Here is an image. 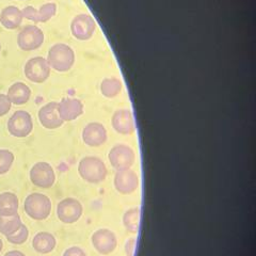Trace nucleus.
Wrapping results in <instances>:
<instances>
[{"instance_id": "f3484780", "label": "nucleus", "mask_w": 256, "mask_h": 256, "mask_svg": "<svg viewBox=\"0 0 256 256\" xmlns=\"http://www.w3.org/2000/svg\"><path fill=\"white\" fill-rule=\"evenodd\" d=\"M111 123L114 130L121 134H132L136 130L134 116L128 109H120L116 111L112 116Z\"/></svg>"}, {"instance_id": "412c9836", "label": "nucleus", "mask_w": 256, "mask_h": 256, "mask_svg": "<svg viewBox=\"0 0 256 256\" xmlns=\"http://www.w3.org/2000/svg\"><path fill=\"white\" fill-rule=\"evenodd\" d=\"M20 201L13 192L0 194V216H14L18 214Z\"/></svg>"}, {"instance_id": "ddd939ff", "label": "nucleus", "mask_w": 256, "mask_h": 256, "mask_svg": "<svg viewBox=\"0 0 256 256\" xmlns=\"http://www.w3.org/2000/svg\"><path fill=\"white\" fill-rule=\"evenodd\" d=\"M38 121L47 130H57L63 125L58 112V102H50L38 110Z\"/></svg>"}, {"instance_id": "423d86ee", "label": "nucleus", "mask_w": 256, "mask_h": 256, "mask_svg": "<svg viewBox=\"0 0 256 256\" xmlns=\"http://www.w3.org/2000/svg\"><path fill=\"white\" fill-rule=\"evenodd\" d=\"M44 43V34L38 26L28 25L24 27L18 36V45L24 52L38 50Z\"/></svg>"}, {"instance_id": "bb28decb", "label": "nucleus", "mask_w": 256, "mask_h": 256, "mask_svg": "<svg viewBox=\"0 0 256 256\" xmlns=\"http://www.w3.org/2000/svg\"><path fill=\"white\" fill-rule=\"evenodd\" d=\"M11 107H12V104L10 100L8 98L6 94L0 93V116H4L6 114H9Z\"/></svg>"}, {"instance_id": "a211bd4d", "label": "nucleus", "mask_w": 256, "mask_h": 256, "mask_svg": "<svg viewBox=\"0 0 256 256\" xmlns=\"http://www.w3.org/2000/svg\"><path fill=\"white\" fill-rule=\"evenodd\" d=\"M24 20L22 12L20 9L15 6H6L0 13V24L9 30L18 28Z\"/></svg>"}, {"instance_id": "39448f33", "label": "nucleus", "mask_w": 256, "mask_h": 256, "mask_svg": "<svg viewBox=\"0 0 256 256\" xmlns=\"http://www.w3.org/2000/svg\"><path fill=\"white\" fill-rule=\"evenodd\" d=\"M24 73L29 82L43 84L50 76V66L45 58L34 57L26 62Z\"/></svg>"}, {"instance_id": "dca6fc26", "label": "nucleus", "mask_w": 256, "mask_h": 256, "mask_svg": "<svg viewBox=\"0 0 256 256\" xmlns=\"http://www.w3.org/2000/svg\"><path fill=\"white\" fill-rule=\"evenodd\" d=\"M82 140L86 146L96 148L107 141V130L100 123L88 124L82 130Z\"/></svg>"}, {"instance_id": "9d476101", "label": "nucleus", "mask_w": 256, "mask_h": 256, "mask_svg": "<svg viewBox=\"0 0 256 256\" xmlns=\"http://www.w3.org/2000/svg\"><path fill=\"white\" fill-rule=\"evenodd\" d=\"M82 205L74 198H66L59 202L57 206L58 219L66 224L77 222L82 214Z\"/></svg>"}, {"instance_id": "6e6552de", "label": "nucleus", "mask_w": 256, "mask_h": 256, "mask_svg": "<svg viewBox=\"0 0 256 256\" xmlns=\"http://www.w3.org/2000/svg\"><path fill=\"white\" fill-rule=\"evenodd\" d=\"M109 162L116 171L130 169L136 160V154L132 148L125 144H118L109 152Z\"/></svg>"}, {"instance_id": "5701e85b", "label": "nucleus", "mask_w": 256, "mask_h": 256, "mask_svg": "<svg viewBox=\"0 0 256 256\" xmlns=\"http://www.w3.org/2000/svg\"><path fill=\"white\" fill-rule=\"evenodd\" d=\"M122 82L116 77L105 78L100 84V92L107 98H114L122 91Z\"/></svg>"}, {"instance_id": "aec40b11", "label": "nucleus", "mask_w": 256, "mask_h": 256, "mask_svg": "<svg viewBox=\"0 0 256 256\" xmlns=\"http://www.w3.org/2000/svg\"><path fill=\"white\" fill-rule=\"evenodd\" d=\"M56 244H57V242H56L54 236L48 233V232H40L32 239L34 249L41 254H48L52 252Z\"/></svg>"}, {"instance_id": "f03ea898", "label": "nucleus", "mask_w": 256, "mask_h": 256, "mask_svg": "<svg viewBox=\"0 0 256 256\" xmlns=\"http://www.w3.org/2000/svg\"><path fill=\"white\" fill-rule=\"evenodd\" d=\"M78 173L84 180L91 184H98L106 180L108 171L102 159L88 156L79 162Z\"/></svg>"}, {"instance_id": "c85d7f7f", "label": "nucleus", "mask_w": 256, "mask_h": 256, "mask_svg": "<svg viewBox=\"0 0 256 256\" xmlns=\"http://www.w3.org/2000/svg\"><path fill=\"white\" fill-rule=\"evenodd\" d=\"M136 244H137V240H136L134 238H132L130 240H128V242H126V246H125L126 256H134Z\"/></svg>"}, {"instance_id": "0eeeda50", "label": "nucleus", "mask_w": 256, "mask_h": 256, "mask_svg": "<svg viewBox=\"0 0 256 256\" xmlns=\"http://www.w3.org/2000/svg\"><path fill=\"white\" fill-rule=\"evenodd\" d=\"M30 180L38 188H52L56 182L54 168L45 162H36L30 170Z\"/></svg>"}, {"instance_id": "1a4fd4ad", "label": "nucleus", "mask_w": 256, "mask_h": 256, "mask_svg": "<svg viewBox=\"0 0 256 256\" xmlns=\"http://www.w3.org/2000/svg\"><path fill=\"white\" fill-rule=\"evenodd\" d=\"M96 29L95 20L89 14H78L70 22V32L79 41L90 40Z\"/></svg>"}, {"instance_id": "b1692460", "label": "nucleus", "mask_w": 256, "mask_h": 256, "mask_svg": "<svg viewBox=\"0 0 256 256\" xmlns=\"http://www.w3.org/2000/svg\"><path fill=\"white\" fill-rule=\"evenodd\" d=\"M123 223L125 228L132 234H137L140 228V210L130 208L123 216Z\"/></svg>"}, {"instance_id": "cd10ccee", "label": "nucleus", "mask_w": 256, "mask_h": 256, "mask_svg": "<svg viewBox=\"0 0 256 256\" xmlns=\"http://www.w3.org/2000/svg\"><path fill=\"white\" fill-rule=\"evenodd\" d=\"M62 256H86V252L79 246H72L64 251Z\"/></svg>"}, {"instance_id": "7ed1b4c3", "label": "nucleus", "mask_w": 256, "mask_h": 256, "mask_svg": "<svg viewBox=\"0 0 256 256\" xmlns=\"http://www.w3.org/2000/svg\"><path fill=\"white\" fill-rule=\"evenodd\" d=\"M24 210L31 219L45 220L52 212V201L45 194L34 192L26 198Z\"/></svg>"}, {"instance_id": "20e7f679", "label": "nucleus", "mask_w": 256, "mask_h": 256, "mask_svg": "<svg viewBox=\"0 0 256 256\" xmlns=\"http://www.w3.org/2000/svg\"><path fill=\"white\" fill-rule=\"evenodd\" d=\"M8 130L16 138H26L34 130V121L29 112L15 111L8 121Z\"/></svg>"}, {"instance_id": "c756f323", "label": "nucleus", "mask_w": 256, "mask_h": 256, "mask_svg": "<svg viewBox=\"0 0 256 256\" xmlns=\"http://www.w3.org/2000/svg\"><path fill=\"white\" fill-rule=\"evenodd\" d=\"M4 256H26L22 252L18 251V250H13V251H9L6 252Z\"/></svg>"}, {"instance_id": "2f4dec72", "label": "nucleus", "mask_w": 256, "mask_h": 256, "mask_svg": "<svg viewBox=\"0 0 256 256\" xmlns=\"http://www.w3.org/2000/svg\"><path fill=\"white\" fill-rule=\"evenodd\" d=\"M0 52H2V43H0Z\"/></svg>"}, {"instance_id": "6ab92c4d", "label": "nucleus", "mask_w": 256, "mask_h": 256, "mask_svg": "<svg viewBox=\"0 0 256 256\" xmlns=\"http://www.w3.org/2000/svg\"><path fill=\"white\" fill-rule=\"evenodd\" d=\"M6 96L10 100L11 104H14V105H25L30 100L31 90L26 84L15 82L9 88Z\"/></svg>"}, {"instance_id": "f257e3e1", "label": "nucleus", "mask_w": 256, "mask_h": 256, "mask_svg": "<svg viewBox=\"0 0 256 256\" xmlns=\"http://www.w3.org/2000/svg\"><path fill=\"white\" fill-rule=\"evenodd\" d=\"M47 62L50 68L64 73L73 68L75 63V52L70 46L58 43L54 44L47 54Z\"/></svg>"}, {"instance_id": "2eb2a0df", "label": "nucleus", "mask_w": 256, "mask_h": 256, "mask_svg": "<svg viewBox=\"0 0 256 256\" xmlns=\"http://www.w3.org/2000/svg\"><path fill=\"white\" fill-rule=\"evenodd\" d=\"M58 112L63 122H70L84 114V104L78 98H63L58 102Z\"/></svg>"}, {"instance_id": "a878e982", "label": "nucleus", "mask_w": 256, "mask_h": 256, "mask_svg": "<svg viewBox=\"0 0 256 256\" xmlns=\"http://www.w3.org/2000/svg\"><path fill=\"white\" fill-rule=\"evenodd\" d=\"M28 237H29V230L25 224H22V226L16 230L14 234L6 236V240L13 244H22L27 242Z\"/></svg>"}, {"instance_id": "393cba45", "label": "nucleus", "mask_w": 256, "mask_h": 256, "mask_svg": "<svg viewBox=\"0 0 256 256\" xmlns=\"http://www.w3.org/2000/svg\"><path fill=\"white\" fill-rule=\"evenodd\" d=\"M14 154L9 150H0V175L10 171L14 162Z\"/></svg>"}, {"instance_id": "4468645a", "label": "nucleus", "mask_w": 256, "mask_h": 256, "mask_svg": "<svg viewBox=\"0 0 256 256\" xmlns=\"http://www.w3.org/2000/svg\"><path fill=\"white\" fill-rule=\"evenodd\" d=\"M24 18L34 22H46L52 20L57 13V6L54 2L43 4L40 9H34V6H28L22 10Z\"/></svg>"}, {"instance_id": "473e14b6", "label": "nucleus", "mask_w": 256, "mask_h": 256, "mask_svg": "<svg viewBox=\"0 0 256 256\" xmlns=\"http://www.w3.org/2000/svg\"><path fill=\"white\" fill-rule=\"evenodd\" d=\"M20 2H24V0H20Z\"/></svg>"}, {"instance_id": "7c9ffc66", "label": "nucleus", "mask_w": 256, "mask_h": 256, "mask_svg": "<svg viewBox=\"0 0 256 256\" xmlns=\"http://www.w3.org/2000/svg\"><path fill=\"white\" fill-rule=\"evenodd\" d=\"M2 248H4V242H2V239L0 238V252L2 251Z\"/></svg>"}, {"instance_id": "4be33fe9", "label": "nucleus", "mask_w": 256, "mask_h": 256, "mask_svg": "<svg viewBox=\"0 0 256 256\" xmlns=\"http://www.w3.org/2000/svg\"><path fill=\"white\" fill-rule=\"evenodd\" d=\"M22 222L18 214L14 216H0V233L6 237L10 236L22 226Z\"/></svg>"}, {"instance_id": "f8f14e48", "label": "nucleus", "mask_w": 256, "mask_h": 256, "mask_svg": "<svg viewBox=\"0 0 256 256\" xmlns=\"http://www.w3.org/2000/svg\"><path fill=\"white\" fill-rule=\"evenodd\" d=\"M114 187L122 194H130L139 187V176L130 169L116 171L114 175Z\"/></svg>"}, {"instance_id": "9b49d317", "label": "nucleus", "mask_w": 256, "mask_h": 256, "mask_svg": "<svg viewBox=\"0 0 256 256\" xmlns=\"http://www.w3.org/2000/svg\"><path fill=\"white\" fill-rule=\"evenodd\" d=\"M92 244L95 250L102 255H108L116 250L118 246L116 236L107 228L96 230L92 235Z\"/></svg>"}]
</instances>
